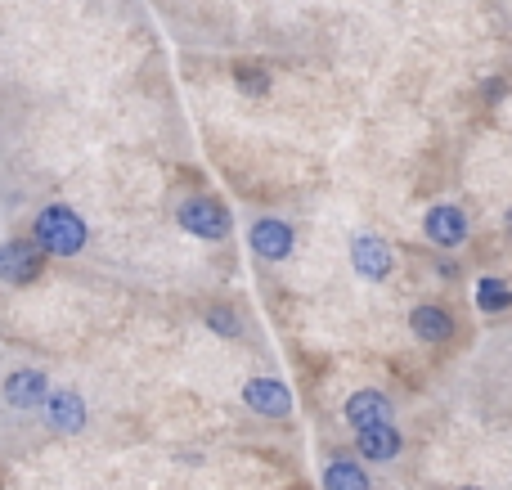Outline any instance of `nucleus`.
<instances>
[{
    "label": "nucleus",
    "instance_id": "nucleus-1",
    "mask_svg": "<svg viewBox=\"0 0 512 490\" xmlns=\"http://www.w3.org/2000/svg\"><path fill=\"white\" fill-rule=\"evenodd\" d=\"M27 239L36 243V248L45 252V257H81L86 252V221H81L77 207L68 203H45L41 212L32 216V230H27Z\"/></svg>",
    "mask_w": 512,
    "mask_h": 490
},
{
    "label": "nucleus",
    "instance_id": "nucleus-2",
    "mask_svg": "<svg viewBox=\"0 0 512 490\" xmlns=\"http://www.w3.org/2000/svg\"><path fill=\"white\" fill-rule=\"evenodd\" d=\"M176 225L203 243H221L234 230V212L216 194H189L176 203Z\"/></svg>",
    "mask_w": 512,
    "mask_h": 490
},
{
    "label": "nucleus",
    "instance_id": "nucleus-3",
    "mask_svg": "<svg viewBox=\"0 0 512 490\" xmlns=\"http://www.w3.org/2000/svg\"><path fill=\"white\" fill-rule=\"evenodd\" d=\"M45 252L32 239H5L0 243V284L9 288H32L45 275Z\"/></svg>",
    "mask_w": 512,
    "mask_h": 490
},
{
    "label": "nucleus",
    "instance_id": "nucleus-4",
    "mask_svg": "<svg viewBox=\"0 0 512 490\" xmlns=\"http://www.w3.org/2000/svg\"><path fill=\"white\" fill-rule=\"evenodd\" d=\"M45 396H50V378H45V369L23 365V369H9V374L0 378V401L18 414L41 410Z\"/></svg>",
    "mask_w": 512,
    "mask_h": 490
},
{
    "label": "nucleus",
    "instance_id": "nucleus-5",
    "mask_svg": "<svg viewBox=\"0 0 512 490\" xmlns=\"http://www.w3.org/2000/svg\"><path fill=\"white\" fill-rule=\"evenodd\" d=\"M423 234L432 248H463L468 243V212L459 203H432L423 212Z\"/></svg>",
    "mask_w": 512,
    "mask_h": 490
},
{
    "label": "nucleus",
    "instance_id": "nucleus-6",
    "mask_svg": "<svg viewBox=\"0 0 512 490\" xmlns=\"http://www.w3.org/2000/svg\"><path fill=\"white\" fill-rule=\"evenodd\" d=\"M248 248L261 261H288L292 248H297V230L283 216H256L248 230Z\"/></svg>",
    "mask_w": 512,
    "mask_h": 490
},
{
    "label": "nucleus",
    "instance_id": "nucleus-7",
    "mask_svg": "<svg viewBox=\"0 0 512 490\" xmlns=\"http://www.w3.org/2000/svg\"><path fill=\"white\" fill-rule=\"evenodd\" d=\"M351 266H355L360 279L382 284V279H391V270H396V252H391L387 239H378V234H355L351 239Z\"/></svg>",
    "mask_w": 512,
    "mask_h": 490
},
{
    "label": "nucleus",
    "instance_id": "nucleus-8",
    "mask_svg": "<svg viewBox=\"0 0 512 490\" xmlns=\"http://www.w3.org/2000/svg\"><path fill=\"white\" fill-rule=\"evenodd\" d=\"M342 419L351 423L355 432H364V428H378V423H391V419H396V405H391V396L378 392V387H360V392L346 396Z\"/></svg>",
    "mask_w": 512,
    "mask_h": 490
},
{
    "label": "nucleus",
    "instance_id": "nucleus-9",
    "mask_svg": "<svg viewBox=\"0 0 512 490\" xmlns=\"http://www.w3.org/2000/svg\"><path fill=\"white\" fill-rule=\"evenodd\" d=\"M243 405L261 419H288L292 414V392L283 378H248L243 383Z\"/></svg>",
    "mask_w": 512,
    "mask_h": 490
},
{
    "label": "nucleus",
    "instance_id": "nucleus-10",
    "mask_svg": "<svg viewBox=\"0 0 512 490\" xmlns=\"http://www.w3.org/2000/svg\"><path fill=\"white\" fill-rule=\"evenodd\" d=\"M45 428L50 432H59V437H77V432H86V401H81V392H54L50 387V396H45Z\"/></svg>",
    "mask_w": 512,
    "mask_h": 490
},
{
    "label": "nucleus",
    "instance_id": "nucleus-11",
    "mask_svg": "<svg viewBox=\"0 0 512 490\" xmlns=\"http://www.w3.org/2000/svg\"><path fill=\"white\" fill-rule=\"evenodd\" d=\"M400 450H405V437H400L396 419L355 432V459H364V464H391V459H400Z\"/></svg>",
    "mask_w": 512,
    "mask_h": 490
},
{
    "label": "nucleus",
    "instance_id": "nucleus-12",
    "mask_svg": "<svg viewBox=\"0 0 512 490\" xmlns=\"http://www.w3.org/2000/svg\"><path fill=\"white\" fill-rule=\"evenodd\" d=\"M409 329H414V338L427 342V347H445V342L454 338V315L436 302H423L409 311Z\"/></svg>",
    "mask_w": 512,
    "mask_h": 490
},
{
    "label": "nucleus",
    "instance_id": "nucleus-13",
    "mask_svg": "<svg viewBox=\"0 0 512 490\" xmlns=\"http://www.w3.org/2000/svg\"><path fill=\"white\" fill-rule=\"evenodd\" d=\"M324 490H373L369 468L355 455H333L324 468Z\"/></svg>",
    "mask_w": 512,
    "mask_h": 490
},
{
    "label": "nucleus",
    "instance_id": "nucleus-14",
    "mask_svg": "<svg viewBox=\"0 0 512 490\" xmlns=\"http://www.w3.org/2000/svg\"><path fill=\"white\" fill-rule=\"evenodd\" d=\"M472 302H477L481 315H504V311H512V288L504 284V279L486 275L477 284V293H472Z\"/></svg>",
    "mask_w": 512,
    "mask_h": 490
},
{
    "label": "nucleus",
    "instance_id": "nucleus-15",
    "mask_svg": "<svg viewBox=\"0 0 512 490\" xmlns=\"http://www.w3.org/2000/svg\"><path fill=\"white\" fill-rule=\"evenodd\" d=\"M207 329L216 333V338H243V320H239V311L234 306H212L207 311Z\"/></svg>",
    "mask_w": 512,
    "mask_h": 490
},
{
    "label": "nucleus",
    "instance_id": "nucleus-16",
    "mask_svg": "<svg viewBox=\"0 0 512 490\" xmlns=\"http://www.w3.org/2000/svg\"><path fill=\"white\" fill-rule=\"evenodd\" d=\"M234 81H239L243 95H265V90H270V72L256 68V63H239V68H234Z\"/></svg>",
    "mask_w": 512,
    "mask_h": 490
},
{
    "label": "nucleus",
    "instance_id": "nucleus-17",
    "mask_svg": "<svg viewBox=\"0 0 512 490\" xmlns=\"http://www.w3.org/2000/svg\"><path fill=\"white\" fill-rule=\"evenodd\" d=\"M504 230L512 234V207H508V216H504Z\"/></svg>",
    "mask_w": 512,
    "mask_h": 490
}]
</instances>
